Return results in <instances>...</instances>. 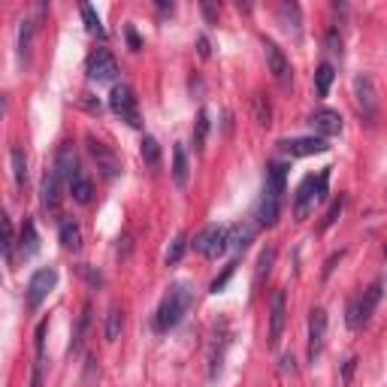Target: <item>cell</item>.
<instances>
[{
    "instance_id": "obj_1",
    "label": "cell",
    "mask_w": 387,
    "mask_h": 387,
    "mask_svg": "<svg viewBox=\"0 0 387 387\" xmlns=\"http://www.w3.org/2000/svg\"><path fill=\"white\" fill-rule=\"evenodd\" d=\"M191 306H194V291L188 288V284L185 282L170 284V291L163 293L161 306H158V312H154V330H158V333H167V330L179 327Z\"/></svg>"
},
{
    "instance_id": "obj_2",
    "label": "cell",
    "mask_w": 387,
    "mask_h": 387,
    "mask_svg": "<svg viewBox=\"0 0 387 387\" xmlns=\"http://www.w3.org/2000/svg\"><path fill=\"white\" fill-rule=\"evenodd\" d=\"M381 288H384V282L379 279V282H372L370 288H366L360 297H354L351 300V306H348V327L351 330H357V327H363L366 321L372 318V312H375V306L381 302Z\"/></svg>"
},
{
    "instance_id": "obj_3",
    "label": "cell",
    "mask_w": 387,
    "mask_h": 387,
    "mask_svg": "<svg viewBox=\"0 0 387 387\" xmlns=\"http://www.w3.org/2000/svg\"><path fill=\"white\" fill-rule=\"evenodd\" d=\"M194 248L203 254V257H221L230 248V230L221 227V224H209L206 230H200L197 239H194Z\"/></svg>"
},
{
    "instance_id": "obj_4",
    "label": "cell",
    "mask_w": 387,
    "mask_h": 387,
    "mask_svg": "<svg viewBox=\"0 0 387 387\" xmlns=\"http://www.w3.org/2000/svg\"><path fill=\"white\" fill-rule=\"evenodd\" d=\"M109 109L131 127H140V106H136V94H133L131 85H115L112 88V94H109Z\"/></svg>"
},
{
    "instance_id": "obj_5",
    "label": "cell",
    "mask_w": 387,
    "mask_h": 387,
    "mask_svg": "<svg viewBox=\"0 0 387 387\" xmlns=\"http://www.w3.org/2000/svg\"><path fill=\"white\" fill-rule=\"evenodd\" d=\"M54 284H58V270H54V266H43V270H36L31 275V282H27V306L40 309L45 302V297L54 291Z\"/></svg>"
},
{
    "instance_id": "obj_6",
    "label": "cell",
    "mask_w": 387,
    "mask_h": 387,
    "mask_svg": "<svg viewBox=\"0 0 387 387\" xmlns=\"http://www.w3.org/2000/svg\"><path fill=\"white\" fill-rule=\"evenodd\" d=\"M354 97H357V109H360L363 122L375 124V118H379V97H375V85L366 73H360L354 79Z\"/></svg>"
},
{
    "instance_id": "obj_7",
    "label": "cell",
    "mask_w": 387,
    "mask_h": 387,
    "mask_svg": "<svg viewBox=\"0 0 387 387\" xmlns=\"http://www.w3.org/2000/svg\"><path fill=\"white\" fill-rule=\"evenodd\" d=\"M263 52H266V64H270L272 79L279 82L282 88H291L293 85V67H291L288 54H284L272 40H263Z\"/></svg>"
},
{
    "instance_id": "obj_8",
    "label": "cell",
    "mask_w": 387,
    "mask_h": 387,
    "mask_svg": "<svg viewBox=\"0 0 387 387\" xmlns=\"http://www.w3.org/2000/svg\"><path fill=\"white\" fill-rule=\"evenodd\" d=\"M279 149L291 158H309V154H324L330 145L324 136H293V140H279Z\"/></svg>"
},
{
    "instance_id": "obj_9",
    "label": "cell",
    "mask_w": 387,
    "mask_h": 387,
    "mask_svg": "<svg viewBox=\"0 0 387 387\" xmlns=\"http://www.w3.org/2000/svg\"><path fill=\"white\" fill-rule=\"evenodd\" d=\"M88 76L94 82H112L118 76L115 54L109 49H94L88 54Z\"/></svg>"
},
{
    "instance_id": "obj_10",
    "label": "cell",
    "mask_w": 387,
    "mask_h": 387,
    "mask_svg": "<svg viewBox=\"0 0 387 387\" xmlns=\"http://www.w3.org/2000/svg\"><path fill=\"white\" fill-rule=\"evenodd\" d=\"M324 336H327V312L315 306L309 312V360L312 363L324 351Z\"/></svg>"
},
{
    "instance_id": "obj_11",
    "label": "cell",
    "mask_w": 387,
    "mask_h": 387,
    "mask_svg": "<svg viewBox=\"0 0 387 387\" xmlns=\"http://www.w3.org/2000/svg\"><path fill=\"white\" fill-rule=\"evenodd\" d=\"M88 152H91V158L97 161V170L103 173V179H115L118 173H122V163H118V158H115V152L109 149L106 143H100V140H94V136H88Z\"/></svg>"
},
{
    "instance_id": "obj_12",
    "label": "cell",
    "mask_w": 387,
    "mask_h": 387,
    "mask_svg": "<svg viewBox=\"0 0 387 387\" xmlns=\"http://www.w3.org/2000/svg\"><path fill=\"white\" fill-rule=\"evenodd\" d=\"M284 321H288V293H284V291H275L272 300H270V345H272V348L282 342Z\"/></svg>"
},
{
    "instance_id": "obj_13",
    "label": "cell",
    "mask_w": 387,
    "mask_h": 387,
    "mask_svg": "<svg viewBox=\"0 0 387 387\" xmlns=\"http://www.w3.org/2000/svg\"><path fill=\"white\" fill-rule=\"evenodd\" d=\"M318 203V179L315 176H306L300 182L297 188V197H293V215H297V221H302L309 215V209Z\"/></svg>"
},
{
    "instance_id": "obj_14",
    "label": "cell",
    "mask_w": 387,
    "mask_h": 387,
    "mask_svg": "<svg viewBox=\"0 0 387 387\" xmlns=\"http://www.w3.org/2000/svg\"><path fill=\"white\" fill-rule=\"evenodd\" d=\"M309 124L318 131V136H336L342 133V115L336 112V109H315V112L309 115Z\"/></svg>"
},
{
    "instance_id": "obj_15",
    "label": "cell",
    "mask_w": 387,
    "mask_h": 387,
    "mask_svg": "<svg viewBox=\"0 0 387 387\" xmlns=\"http://www.w3.org/2000/svg\"><path fill=\"white\" fill-rule=\"evenodd\" d=\"M61 185H64V179L58 176V170H45V176H43V188H40V200H43V209L45 212H58L61 206Z\"/></svg>"
},
{
    "instance_id": "obj_16",
    "label": "cell",
    "mask_w": 387,
    "mask_h": 387,
    "mask_svg": "<svg viewBox=\"0 0 387 387\" xmlns=\"http://www.w3.org/2000/svg\"><path fill=\"white\" fill-rule=\"evenodd\" d=\"M52 167L58 170V176H61L64 182H67V185H70L73 179H79V176H82V173H79V161H76V152H73V145H70V143H64L61 149L54 152V163H52Z\"/></svg>"
},
{
    "instance_id": "obj_17",
    "label": "cell",
    "mask_w": 387,
    "mask_h": 387,
    "mask_svg": "<svg viewBox=\"0 0 387 387\" xmlns=\"http://www.w3.org/2000/svg\"><path fill=\"white\" fill-rule=\"evenodd\" d=\"M279 206H282V197H275L272 191L261 194V203H257V224L261 227H272L275 221H279Z\"/></svg>"
},
{
    "instance_id": "obj_18",
    "label": "cell",
    "mask_w": 387,
    "mask_h": 387,
    "mask_svg": "<svg viewBox=\"0 0 387 387\" xmlns=\"http://www.w3.org/2000/svg\"><path fill=\"white\" fill-rule=\"evenodd\" d=\"M266 191H272L275 197H282L288 191V163L272 161L270 170H266Z\"/></svg>"
},
{
    "instance_id": "obj_19",
    "label": "cell",
    "mask_w": 387,
    "mask_h": 387,
    "mask_svg": "<svg viewBox=\"0 0 387 387\" xmlns=\"http://www.w3.org/2000/svg\"><path fill=\"white\" fill-rule=\"evenodd\" d=\"M188 176H191V167H188V152L185 145H173V182L179 188L188 185Z\"/></svg>"
},
{
    "instance_id": "obj_20",
    "label": "cell",
    "mask_w": 387,
    "mask_h": 387,
    "mask_svg": "<svg viewBox=\"0 0 387 387\" xmlns=\"http://www.w3.org/2000/svg\"><path fill=\"white\" fill-rule=\"evenodd\" d=\"M18 245H22L24 261H31V257L40 251V236H36L34 221H24V224H22V236H18Z\"/></svg>"
},
{
    "instance_id": "obj_21",
    "label": "cell",
    "mask_w": 387,
    "mask_h": 387,
    "mask_svg": "<svg viewBox=\"0 0 387 387\" xmlns=\"http://www.w3.org/2000/svg\"><path fill=\"white\" fill-rule=\"evenodd\" d=\"M279 22H282V27H284L288 34L300 36V22H302L300 6H297V3H282V6H279Z\"/></svg>"
},
{
    "instance_id": "obj_22",
    "label": "cell",
    "mask_w": 387,
    "mask_h": 387,
    "mask_svg": "<svg viewBox=\"0 0 387 387\" xmlns=\"http://www.w3.org/2000/svg\"><path fill=\"white\" fill-rule=\"evenodd\" d=\"M9 163H13V182H15V188L22 191L24 182H27V158H24L22 145H13V152H9Z\"/></svg>"
},
{
    "instance_id": "obj_23",
    "label": "cell",
    "mask_w": 387,
    "mask_h": 387,
    "mask_svg": "<svg viewBox=\"0 0 387 387\" xmlns=\"http://www.w3.org/2000/svg\"><path fill=\"white\" fill-rule=\"evenodd\" d=\"M34 34H36V24L31 22V18H24L22 27H18V58H22V61H31Z\"/></svg>"
},
{
    "instance_id": "obj_24",
    "label": "cell",
    "mask_w": 387,
    "mask_h": 387,
    "mask_svg": "<svg viewBox=\"0 0 387 387\" xmlns=\"http://www.w3.org/2000/svg\"><path fill=\"white\" fill-rule=\"evenodd\" d=\"M251 236H254L251 224H233V227H230V248H233L236 254L245 251V248L251 245Z\"/></svg>"
},
{
    "instance_id": "obj_25",
    "label": "cell",
    "mask_w": 387,
    "mask_h": 387,
    "mask_svg": "<svg viewBox=\"0 0 387 387\" xmlns=\"http://www.w3.org/2000/svg\"><path fill=\"white\" fill-rule=\"evenodd\" d=\"M333 79H336L333 64H321V67L315 70V91H318V97H327L330 94V85H333Z\"/></svg>"
},
{
    "instance_id": "obj_26",
    "label": "cell",
    "mask_w": 387,
    "mask_h": 387,
    "mask_svg": "<svg viewBox=\"0 0 387 387\" xmlns=\"http://www.w3.org/2000/svg\"><path fill=\"white\" fill-rule=\"evenodd\" d=\"M70 194H73V200H76V203L88 206L91 197H94V185H91V179L79 176V179H73V182H70Z\"/></svg>"
},
{
    "instance_id": "obj_27",
    "label": "cell",
    "mask_w": 387,
    "mask_h": 387,
    "mask_svg": "<svg viewBox=\"0 0 387 387\" xmlns=\"http://www.w3.org/2000/svg\"><path fill=\"white\" fill-rule=\"evenodd\" d=\"M61 242H64V248H70V251H79L82 248V230L73 224V221H61Z\"/></svg>"
},
{
    "instance_id": "obj_28",
    "label": "cell",
    "mask_w": 387,
    "mask_h": 387,
    "mask_svg": "<svg viewBox=\"0 0 387 387\" xmlns=\"http://www.w3.org/2000/svg\"><path fill=\"white\" fill-rule=\"evenodd\" d=\"M206 136H209V112H206V109H200L197 122H194V149H197V152L206 149Z\"/></svg>"
},
{
    "instance_id": "obj_29",
    "label": "cell",
    "mask_w": 387,
    "mask_h": 387,
    "mask_svg": "<svg viewBox=\"0 0 387 387\" xmlns=\"http://www.w3.org/2000/svg\"><path fill=\"white\" fill-rule=\"evenodd\" d=\"M251 109H254L257 124H266V127L272 124V106H270V100H266L263 94H254L251 97Z\"/></svg>"
},
{
    "instance_id": "obj_30",
    "label": "cell",
    "mask_w": 387,
    "mask_h": 387,
    "mask_svg": "<svg viewBox=\"0 0 387 387\" xmlns=\"http://www.w3.org/2000/svg\"><path fill=\"white\" fill-rule=\"evenodd\" d=\"M122 327H124L122 309H109V315H106V339L109 342H115V339L122 336Z\"/></svg>"
},
{
    "instance_id": "obj_31",
    "label": "cell",
    "mask_w": 387,
    "mask_h": 387,
    "mask_svg": "<svg viewBox=\"0 0 387 387\" xmlns=\"http://www.w3.org/2000/svg\"><path fill=\"white\" fill-rule=\"evenodd\" d=\"M185 248H188V233L182 230V233H176V239L170 242V248H167V263L173 266V263H179L182 261V254H185Z\"/></svg>"
},
{
    "instance_id": "obj_32",
    "label": "cell",
    "mask_w": 387,
    "mask_h": 387,
    "mask_svg": "<svg viewBox=\"0 0 387 387\" xmlns=\"http://www.w3.org/2000/svg\"><path fill=\"white\" fill-rule=\"evenodd\" d=\"M272 263H275V248H263V251H261V261H257V275H254V284H261V282L266 279V275H270Z\"/></svg>"
},
{
    "instance_id": "obj_33",
    "label": "cell",
    "mask_w": 387,
    "mask_h": 387,
    "mask_svg": "<svg viewBox=\"0 0 387 387\" xmlns=\"http://www.w3.org/2000/svg\"><path fill=\"white\" fill-rule=\"evenodd\" d=\"M143 161L149 163V167H158V161H161V145L154 136H145L143 140Z\"/></svg>"
},
{
    "instance_id": "obj_34",
    "label": "cell",
    "mask_w": 387,
    "mask_h": 387,
    "mask_svg": "<svg viewBox=\"0 0 387 387\" xmlns=\"http://www.w3.org/2000/svg\"><path fill=\"white\" fill-rule=\"evenodd\" d=\"M82 18H85V24H88L91 34H100V36L106 34L103 24H100V15L94 13V6H91V3H82Z\"/></svg>"
},
{
    "instance_id": "obj_35",
    "label": "cell",
    "mask_w": 387,
    "mask_h": 387,
    "mask_svg": "<svg viewBox=\"0 0 387 387\" xmlns=\"http://www.w3.org/2000/svg\"><path fill=\"white\" fill-rule=\"evenodd\" d=\"M13 251H15V230H13V221L3 215V257L13 261Z\"/></svg>"
},
{
    "instance_id": "obj_36",
    "label": "cell",
    "mask_w": 387,
    "mask_h": 387,
    "mask_svg": "<svg viewBox=\"0 0 387 387\" xmlns=\"http://www.w3.org/2000/svg\"><path fill=\"white\" fill-rule=\"evenodd\" d=\"M342 206H345V197H342V194H339V200H333V206L327 209V218H324V230L336 224V218H339V212H342Z\"/></svg>"
},
{
    "instance_id": "obj_37",
    "label": "cell",
    "mask_w": 387,
    "mask_h": 387,
    "mask_svg": "<svg viewBox=\"0 0 387 387\" xmlns=\"http://www.w3.org/2000/svg\"><path fill=\"white\" fill-rule=\"evenodd\" d=\"M233 272H236V261L227 266V270H224V275H221V279H215V282H212V293H218L221 288H224V284H227V279H230V275H233Z\"/></svg>"
},
{
    "instance_id": "obj_38",
    "label": "cell",
    "mask_w": 387,
    "mask_h": 387,
    "mask_svg": "<svg viewBox=\"0 0 387 387\" xmlns=\"http://www.w3.org/2000/svg\"><path fill=\"white\" fill-rule=\"evenodd\" d=\"M327 45H330V52H333V54H342V40H339L336 31L327 34Z\"/></svg>"
},
{
    "instance_id": "obj_39",
    "label": "cell",
    "mask_w": 387,
    "mask_h": 387,
    "mask_svg": "<svg viewBox=\"0 0 387 387\" xmlns=\"http://www.w3.org/2000/svg\"><path fill=\"white\" fill-rule=\"evenodd\" d=\"M82 275H85V279H88L91 284H94V288H97V284H103V275L94 272V270H88V266H82Z\"/></svg>"
},
{
    "instance_id": "obj_40",
    "label": "cell",
    "mask_w": 387,
    "mask_h": 387,
    "mask_svg": "<svg viewBox=\"0 0 387 387\" xmlns=\"http://www.w3.org/2000/svg\"><path fill=\"white\" fill-rule=\"evenodd\" d=\"M342 254H345V251H336V254H333V257H330V261H327V266H324V279H327L330 272H333V266H336L339 261H342Z\"/></svg>"
},
{
    "instance_id": "obj_41",
    "label": "cell",
    "mask_w": 387,
    "mask_h": 387,
    "mask_svg": "<svg viewBox=\"0 0 387 387\" xmlns=\"http://www.w3.org/2000/svg\"><path fill=\"white\" fill-rule=\"evenodd\" d=\"M203 15H206L209 22H218V9L212 6V3H203Z\"/></svg>"
},
{
    "instance_id": "obj_42",
    "label": "cell",
    "mask_w": 387,
    "mask_h": 387,
    "mask_svg": "<svg viewBox=\"0 0 387 387\" xmlns=\"http://www.w3.org/2000/svg\"><path fill=\"white\" fill-rule=\"evenodd\" d=\"M282 370H284V372H293V370H297V366H293V354H284V357H282Z\"/></svg>"
},
{
    "instance_id": "obj_43",
    "label": "cell",
    "mask_w": 387,
    "mask_h": 387,
    "mask_svg": "<svg viewBox=\"0 0 387 387\" xmlns=\"http://www.w3.org/2000/svg\"><path fill=\"white\" fill-rule=\"evenodd\" d=\"M354 363H357V360H354V357H351V360H348V363H345V375H342V379H345V381H351V372H354Z\"/></svg>"
},
{
    "instance_id": "obj_44",
    "label": "cell",
    "mask_w": 387,
    "mask_h": 387,
    "mask_svg": "<svg viewBox=\"0 0 387 387\" xmlns=\"http://www.w3.org/2000/svg\"><path fill=\"white\" fill-rule=\"evenodd\" d=\"M127 40H131V45H133V49H140V36L133 34V27H131V31H127Z\"/></svg>"
},
{
    "instance_id": "obj_45",
    "label": "cell",
    "mask_w": 387,
    "mask_h": 387,
    "mask_svg": "<svg viewBox=\"0 0 387 387\" xmlns=\"http://www.w3.org/2000/svg\"><path fill=\"white\" fill-rule=\"evenodd\" d=\"M200 54H203V58L209 54V40H206V36H200Z\"/></svg>"
},
{
    "instance_id": "obj_46",
    "label": "cell",
    "mask_w": 387,
    "mask_h": 387,
    "mask_svg": "<svg viewBox=\"0 0 387 387\" xmlns=\"http://www.w3.org/2000/svg\"><path fill=\"white\" fill-rule=\"evenodd\" d=\"M31 387H40V366H36V375H34V384Z\"/></svg>"
}]
</instances>
